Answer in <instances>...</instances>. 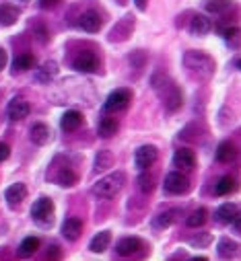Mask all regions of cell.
Here are the masks:
<instances>
[{
    "instance_id": "6da1fadb",
    "label": "cell",
    "mask_w": 241,
    "mask_h": 261,
    "mask_svg": "<svg viewBox=\"0 0 241 261\" xmlns=\"http://www.w3.org/2000/svg\"><path fill=\"white\" fill-rule=\"evenodd\" d=\"M184 68H186L190 74H194L196 79L208 81V79H212V74H214L216 64H214V60H212L208 54L192 49V51H186V54H184Z\"/></svg>"
},
{
    "instance_id": "7a4b0ae2",
    "label": "cell",
    "mask_w": 241,
    "mask_h": 261,
    "mask_svg": "<svg viewBox=\"0 0 241 261\" xmlns=\"http://www.w3.org/2000/svg\"><path fill=\"white\" fill-rule=\"evenodd\" d=\"M153 89L163 97V103L167 107V111H177L184 103V97H182V91H179L173 81H169L165 74H155L153 76Z\"/></svg>"
},
{
    "instance_id": "3957f363",
    "label": "cell",
    "mask_w": 241,
    "mask_h": 261,
    "mask_svg": "<svg viewBox=\"0 0 241 261\" xmlns=\"http://www.w3.org/2000/svg\"><path fill=\"white\" fill-rule=\"evenodd\" d=\"M124 183H126V175L122 171H115V173H109L107 177L99 179L93 185V193L97 198H113V195H117L122 191Z\"/></svg>"
},
{
    "instance_id": "277c9868",
    "label": "cell",
    "mask_w": 241,
    "mask_h": 261,
    "mask_svg": "<svg viewBox=\"0 0 241 261\" xmlns=\"http://www.w3.org/2000/svg\"><path fill=\"white\" fill-rule=\"evenodd\" d=\"M31 216L37 224L41 226H50L54 220V204L50 198H39L33 206H31Z\"/></svg>"
},
{
    "instance_id": "5b68a950",
    "label": "cell",
    "mask_w": 241,
    "mask_h": 261,
    "mask_svg": "<svg viewBox=\"0 0 241 261\" xmlns=\"http://www.w3.org/2000/svg\"><path fill=\"white\" fill-rule=\"evenodd\" d=\"M190 189V179L186 177L184 171H171L165 177V191L173 195H182Z\"/></svg>"
},
{
    "instance_id": "8992f818",
    "label": "cell",
    "mask_w": 241,
    "mask_h": 261,
    "mask_svg": "<svg viewBox=\"0 0 241 261\" xmlns=\"http://www.w3.org/2000/svg\"><path fill=\"white\" fill-rule=\"evenodd\" d=\"M130 99H132V93H130L128 89H117V91H113V93L107 97V101H105L103 109H105V111H109V113L122 111V109H126V107H128Z\"/></svg>"
},
{
    "instance_id": "52a82bcc",
    "label": "cell",
    "mask_w": 241,
    "mask_h": 261,
    "mask_svg": "<svg viewBox=\"0 0 241 261\" xmlns=\"http://www.w3.org/2000/svg\"><path fill=\"white\" fill-rule=\"evenodd\" d=\"M173 165H175V169L177 171H192L194 167H196V154H194V150H190V148H179L177 152H175V156H173Z\"/></svg>"
},
{
    "instance_id": "ba28073f",
    "label": "cell",
    "mask_w": 241,
    "mask_h": 261,
    "mask_svg": "<svg viewBox=\"0 0 241 261\" xmlns=\"http://www.w3.org/2000/svg\"><path fill=\"white\" fill-rule=\"evenodd\" d=\"M134 161H136V167L138 169H149L155 161H157V148L155 146H151V144H144V146H140L138 150H136V154H134Z\"/></svg>"
},
{
    "instance_id": "9c48e42d",
    "label": "cell",
    "mask_w": 241,
    "mask_h": 261,
    "mask_svg": "<svg viewBox=\"0 0 241 261\" xmlns=\"http://www.w3.org/2000/svg\"><path fill=\"white\" fill-rule=\"evenodd\" d=\"M75 68H77L79 72H95V70L99 68V60H97L95 54L83 51V54H79L77 60H75Z\"/></svg>"
},
{
    "instance_id": "30bf717a",
    "label": "cell",
    "mask_w": 241,
    "mask_h": 261,
    "mask_svg": "<svg viewBox=\"0 0 241 261\" xmlns=\"http://www.w3.org/2000/svg\"><path fill=\"white\" fill-rule=\"evenodd\" d=\"M79 25H81V29L87 31V33H97V31L101 29L103 21H101V15H99L97 11H87V13L81 15Z\"/></svg>"
},
{
    "instance_id": "8fae6325",
    "label": "cell",
    "mask_w": 241,
    "mask_h": 261,
    "mask_svg": "<svg viewBox=\"0 0 241 261\" xmlns=\"http://www.w3.org/2000/svg\"><path fill=\"white\" fill-rule=\"evenodd\" d=\"M29 111H31L29 103H27L25 99H21V97H15V99L9 103V109H7V113H9V117H11L13 121L25 119V117L29 115Z\"/></svg>"
},
{
    "instance_id": "7c38bea8",
    "label": "cell",
    "mask_w": 241,
    "mask_h": 261,
    "mask_svg": "<svg viewBox=\"0 0 241 261\" xmlns=\"http://www.w3.org/2000/svg\"><path fill=\"white\" fill-rule=\"evenodd\" d=\"M60 125H62L64 132H77V129L83 125V113L77 111V109H70L62 115V119H60Z\"/></svg>"
},
{
    "instance_id": "4fadbf2b",
    "label": "cell",
    "mask_w": 241,
    "mask_h": 261,
    "mask_svg": "<svg viewBox=\"0 0 241 261\" xmlns=\"http://www.w3.org/2000/svg\"><path fill=\"white\" fill-rule=\"evenodd\" d=\"M25 195H27V187H25V183H13V185L7 189L5 198H7L9 206L17 208V206H19V204L25 200Z\"/></svg>"
},
{
    "instance_id": "5bb4252c",
    "label": "cell",
    "mask_w": 241,
    "mask_h": 261,
    "mask_svg": "<svg viewBox=\"0 0 241 261\" xmlns=\"http://www.w3.org/2000/svg\"><path fill=\"white\" fill-rule=\"evenodd\" d=\"M138 249H142V241L136 239V237H126V239L119 241L117 247H115L117 255H134Z\"/></svg>"
},
{
    "instance_id": "9a60e30c",
    "label": "cell",
    "mask_w": 241,
    "mask_h": 261,
    "mask_svg": "<svg viewBox=\"0 0 241 261\" xmlns=\"http://www.w3.org/2000/svg\"><path fill=\"white\" fill-rule=\"evenodd\" d=\"M81 232H83V222H81L79 218H68V220H64V224H62V234H64L66 241H77V239L81 237Z\"/></svg>"
},
{
    "instance_id": "2e32d148",
    "label": "cell",
    "mask_w": 241,
    "mask_h": 261,
    "mask_svg": "<svg viewBox=\"0 0 241 261\" xmlns=\"http://www.w3.org/2000/svg\"><path fill=\"white\" fill-rule=\"evenodd\" d=\"M210 31V21H208V17H204V15H194L192 17V23H190V33L192 35H206Z\"/></svg>"
},
{
    "instance_id": "e0dca14e",
    "label": "cell",
    "mask_w": 241,
    "mask_h": 261,
    "mask_svg": "<svg viewBox=\"0 0 241 261\" xmlns=\"http://www.w3.org/2000/svg\"><path fill=\"white\" fill-rule=\"evenodd\" d=\"M237 159V148H235V144H231V142H223V144H219V148H216V161L219 163H233Z\"/></svg>"
},
{
    "instance_id": "ac0fdd59",
    "label": "cell",
    "mask_w": 241,
    "mask_h": 261,
    "mask_svg": "<svg viewBox=\"0 0 241 261\" xmlns=\"http://www.w3.org/2000/svg\"><path fill=\"white\" fill-rule=\"evenodd\" d=\"M56 74H58V64L50 60V62H45L43 66L37 70V76H35V79H37L39 83L47 85V83H52V81L56 79Z\"/></svg>"
},
{
    "instance_id": "d6986e66",
    "label": "cell",
    "mask_w": 241,
    "mask_h": 261,
    "mask_svg": "<svg viewBox=\"0 0 241 261\" xmlns=\"http://www.w3.org/2000/svg\"><path fill=\"white\" fill-rule=\"evenodd\" d=\"M109 241H111V232L109 230H101V232H97L93 239H91V251L93 253H103L107 247H109Z\"/></svg>"
},
{
    "instance_id": "ffe728a7",
    "label": "cell",
    "mask_w": 241,
    "mask_h": 261,
    "mask_svg": "<svg viewBox=\"0 0 241 261\" xmlns=\"http://www.w3.org/2000/svg\"><path fill=\"white\" fill-rule=\"evenodd\" d=\"M239 245L231 239H221L219 241V257H225V259H231V257H237L239 255Z\"/></svg>"
},
{
    "instance_id": "44dd1931",
    "label": "cell",
    "mask_w": 241,
    "mask_h": 261,
    "mask_svg": "<svg viewBox=\"0 0 241 261\" xmlns=\"http://www.w3.org/2000/svg\"><path fill=\"white\" fill-rule=\"evenodd\" d=\"M31 140H33V144L43 146L50 140V127L45 123H35L31 127Z\"/></svg>"
},
{
    "instance_id": "7402d4cb",
    "label": "cell",
    "mask_w": 241,
    "mask_h": 261,
    "mask_svg": "<svg viewBox=\"0 0 241 261\" xmlns=\"http://www.w3.org/2000/svg\"><path fill=\"white\" fill-rule=\"evenodd\" d=\"M235 214H237V206H233V204H223V206L216 210V222H221V224H231L233 218H235Z\"/></svg>"
},
{
    "instance_id": "603a6c76",
    "label": "cell",
    "mask_w": 241,
    "mask_h": 261,
    "mask_svg": "<svg viewBox=\"0 0 241 261\" xmlns=\"http://www.w3.org/2000/svg\"><path fill=\"white\" fill-rule=\"evenodd\" d=\"M19 19V9L11 7V5H3L0 7V23L3 25H15Z\"/></svg>"
},
{
    "instance_id": "cb8c5ba5",
    "label": "cell",
    "mask_w": 241,
    "mask_h": 261,
    "mask_svg": "<svg viewBox=\"0 0 241 261\" xmlns=\"http://www.w3.org/2000/svg\"><path fill=\"white\" fill-rule=\"evenodd\" d=\"M111 165H113V154H111L109 150H99L97 156H95V171H97V173H103V171H107Z\"/></svg>"
},
{
    "instance_id": "d4e9b609",
    "label": "cell",
    "mask_w": 241,
    "mask_h": 261,
    "mask_svg": "<svg viewBox=\"0 0 241 261\" xmlns=\"http://www.w3.org/2000/svg\"><path fill=\"white\" fill-rule=\"evenodd\" d=\"M33 66H35V56H33V54H21V56H17L15 62H13L15 72L29 70V68H33Z\"/></svg>"
},
{
    "instance_id": "484cf974",
    "label": "cell",
    "mask_w": 241,
    "mask_h": 261,
    "mask_svg": "<svg viewBox=\"0 0 241 261\" xmlns=\"http://www.w3.org/2000/svg\"><path fill=\"white\" fill-rule=\"evenodd\" d=\"M117 132V121L113 117H103L99 123V136L101 138H111Z\"/></svg>"
},
{
    "instance_id": "4316f807",
    "label": "cell",
    "mask_w": 241,
    "mask_h": 261,
    "mask_svg": "<svg viewBox=\"0 0 241 261\" xmlns=\"http://www.w3.org/2000/svg\"><path fill=\"white\" fill-rule=\"evenodd\" d=\"M177 214H179V210H167V212L159 214V218H155L153 226L155 228H167V226H171L177 220Z\"/></svg>"
},
{
    "instance_id": "83f0119b",
    "label": "cell",
    "mask_w": 241,
    "mask_h": 261,
    "mask_svg": "<svg viewBox=\"0 0 241 261\" xmlns=\"http://www.w3.org/2000/svg\"><path fill=\"white\" fill-rule=\"evenodd\" d=\"M39 239L37 237H27L23 243H21V247H19V255L21 257H31L37 249H39Z\"/></svg>"
},
{
    "instance_id": "f1b7e54d",
    "label": "cell",
    "mask_w": 241,
    "mask_h": 261,
    "mask_svg": "<svg viewBox=\"0 0 241 261\" xmlns=\"http://www.w3.org/2000/svg\"><path fill=\"white\" fill-rule=\"evenodd\" d=\"M235 189H237L235 179H233V177H223V179H219V183H216V187H214V193H216V195H229V193H233Z\"/></svg>"
},
{
    "instance_id": "f546056e",
    "label": "cell",
    "mask_w": 241,
    "mask_h": 261,
    "mask_svg": "<svg viewBox=\"0 0 241 261\" xmlns=\"http://www.w3.org/2000/svg\"><path fill=\"white\" fill-rule=\"evenodd\" d=\"M206 218H208V212H206L204 208H198L196 212H192V214L188 216L186 224H188L190 228H198V226H202V224L206 222Z\"/></svg>"
},
{
    "instance_id": "4dcf8cb0",
    "label": "cell",
    "mask_w": 241,
    "mask_h": 261,
    "mask_svg": "<svg viewBox=\"0 0 241 261\" xmlns=\"http://www.w3.org/2000/svg\"><path fill=\"white\" fill-rule=\"evenodd\" d=\"M223 37H225V41H227L231 47H237L239 41H241V29H239V27H227V29L223 31Z\"/></svg>"
},
{
    "instance_id": "1f68e13d",
    "label": "cell",
    "mask_w": 241,
    "mask_h": 261,
    "mask_svg": "<svg viewBox=\"0 0 241 261\" xmlns=\"http://www.w3.org/2000/svg\"><path fill=\"white\" fill-rule=\"evenodd\" d=\"M58 183L62 185V187H73L75 183H77V175H75V171H70V169H62L58 173Z\"/></svg>"
},
{
    "instance_id": "d6a6232c",
    "label": "cell",
    "mask_w": 241,
    "mask_h": 261,
    "mask_svg": "<svg viewBox=\"0 0 241 261\" xmlns=\"http://www.w3.org/2000/svg\"><path fill=\"white\" fill-rule=\"evenodd\" d=\"M138 187L144 191V193H151L155 189V177L151 173H147V169L142 171V175L138 177Z\"/></svg>"
},
{
    "instance_id": "836d02e7",
    "label": "cell",
    "mask_w": 241,
    "mask_h": 261,
    "mask_svg": "<svg viewBox=\"0 0 241 261\" xmlns=\"http://www.w3.org/2000/svg\"><path fill=\"white\" fill-rule=\"evenodd\" d=\"M231 7V0H208V3L204 5V9L208 13H223Z\"/></svg>"
},
{
    "instance_id": "e575fe53",
    "label": "cell",
    "mask_w": 241,
    "mask_h": 261,
    "mask_svg": "<svg viewBox=\"0 0 241 261\" xmlns=\"http://www.w3.org/2000/svg\"><path fill=\"white\" fill-rule=\"evenodd\" d=\"M210 241H212V234H210V232H200V234H196V237L190 239V245L202 249V247H208Z\"/></svg>"
},
{
    "instance_id": "d590c367",
    "label": "cell",
    "mask_w": 241,
    "mask_h": 261,
    "mask_svg": "<svg viewBox=\"0 0 241 261\" xmlns=\"http://www.w3.org/2000/svg\"><path fill=\"white\" fill-rule=\"evenodd\" d=\"M9 154H11V148H9V144L0 142V163H5V161L9 159Z\"/></svg>"
},
{
    "instance_id": "8d00e7d4",
    "label": "cell",
    "mask_w": 241,
    "mask_h": 261,
    "mask_svg": "<svg viewBox=\"0 0 241 261\" xmlns=\"http://www.w3.org/2000/svg\"><path fill=\"white\" fill-rule=\"evenodd\" d=\"M58 3H60V0H39V7L41 9H54Z\"/></svg>"
},
{
    "instance_id": "74e56055",
    "label": "cell",
    "mask_w": 241,
    "mask_h": 261,
    "mask_svg": "<svg viewBox=\"0 0 241 261\" xmlns=\"http://www.w3.org/2000/svg\"><path fill=\"white\" fill-rule=\"evenodd\" d=\"M7 60H9V56H7V51L0 47V70H3L5 66H7Z\"/></svg>"
},
{
    "instance_id": "f35d334b",
    "label": "cell",
    "mask_w": 241,
    "mask_h": 261,
    "mask_svg": "<svg viewBox=\"0 0 241 261\" xmlns=\"http://www.w3.org/2000/svg\"><path fill=\"white\" fill-rule=\"evenodd\" d=\"M60 257V249L58 247H50V251H47V259H58Z\"/></svg>"
},
{
    "instance_id": "ab89813d",
    "label": "cell",
    "mask_w": 241,
    "mask_h": 261,
    "mask_svg": "<svg viewBox=\"0 0 241 261\" xmlns=\"http://www.w3.org/2000/svg\"><path fill=\"white\" fill-rule=\"evenodd\" d=\"M231 224H235V228L241 232V212H239V210H237V214H235V218H233V222H231Z\"/></svg>"
},
{
    "instance_id": "60d3db41",
    "label": "cell",
    "mask_w": 241,
    "mask_h": 261,
    "mask_svg": "<svg viewBox=\"0 0 241 261\" xmlns=\"http://www.w3.org/2000/svg\"><path fill=\"white\" fill-rule=\"evenodd\" d=\"M37 37H39L41 41H47V31H45V27H37Z\"/></svg>"
},
{
    "instance_id": "b9f144b4",
    "label": "cell",
    "mask_w": 241,
    "mask_h": 261,
    "mask_svg": "<svg viewBox=\"0 0 241 261\" xmlns=\"http://www.w3.org/2000/svg\"><path fill=\"white\" fill-rule=\"evenodd\" d=\"M134 3H136V7H138L140 11H144V9H147V3H149V0H134Z\"/></svg>"
},
{
    "instance_id": "7bdbcfd3",
    "label": "cell",
    "mask_w": 241,
    "mask_h": 261,
    "mask_svg": "<svg viewBox=\"0 0 241 261\" xmlns=\"http://www.w3.org/2000/svg\"><path fill=\"white\" fill-rule=\"evenodd\" d=\"M239 70H241V60H239Z\"/></svg>"
}]
</instances>
